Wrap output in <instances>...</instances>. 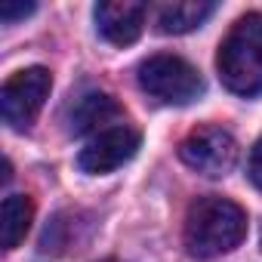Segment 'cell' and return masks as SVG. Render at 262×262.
Wrapping results in <instances>:
<instances>
[{"instance_id": "3", "label": "cell", "mask_w": 262, "mask_h": 262, "mask_svg": "<svg viewBox=\"0 0 262 262\" xmlns=\"http://www.w3.org/2000/svg\"><path fill=\"white\" fill-rule=\"evenodd\" d=\"M139 86L158 102L188 105L191 99L201 96L204 80H201L198 68L191 62H185L182 56L161 53V56H151L139 65Z\"/></svg>"}, {"instance_id": "7", "label": "cell", "mask_w": 262, "mask_h": 262, "mask_svg": "<svg viewBox=\"0 0 262 262\" xmlns=\"http://www.w3.org/2000/svg\"><path fill=\"white\" fill-rule=\"evenodd\" d=\"M99 34L114 47L136 43L145 28V4L136 0H102L93 10Z\"/></svg>"}, {"instance_id": "10", "label": "cell", "mask_w": 262, "mask_h": 262, "mask_svg": "<svg viewBox=\"0 0 262 262\" xmlns=\"http://www.w3.org/2000/svg\"><path fill=\"white\" fill-rule=\"evenodd\" d=\"M34 219V201L28 194H10L4 201V216H0V237H4V250H16Z\"/></svg>"}, {"instance_id": "2", "label": "cell", "mask_w": 262, "mask_h": 262, "mask_svg": "<svg viewBox=\"0 0 262 262\" xmlns=\"http://www.w3.org/2000/svg\"><path fill=\"white\" fill-rule=\"evenodd\" d=\"M216 68L234 96H262V13H247L231 25L219 43Z\"/></svg>"}, {"instance_id": "9", "label": "cell", "mask_w": 262, "mask_h": 262, "mask_svg": "<svg viewBox=\"0 0 262 262\" xmlns=\"http://www.w3.org/2000/svg\"><path fill=\"white\" fill-rule=\"evenodd\" d=\"M216 4L210 0H173L155 10V25L161 34H188L213 16Z\"/></svg>"}, {"instance_id": "13", "label": "cell", "mask_w": 262, "mask_h": 262, "mask_svg": "<svg viewBox=\"0 0 262 262\" xmlns=\"http://www.w3.org/2000/svg\"><path fill=\"white\" fill-rule=\"evenodd\" d=\"M105 262H117V259H105Z\"/></svg>"}, {"instance_id": "12", "label": "cell", "mask_w": 262, "mask_h": 262, "mask_svg": "<svg viewBox=\"0 0 262 262\" xmlns=\"http://www.w3.org/2000/svg\"><path fill=\"white\" fill-rule=\"evenodd\" d=\"M250 182L262 191V139L253 145V151H250Z\"/></svg>"}, {"instance_id": "8", "label": "cell", "mask_w": 262, "mask_h": 262, "mask_svg": "<svg viewBox=\"0 0 262 262\" xmlns=\"http://www.w3.org/2000/svg\"><path fill=\"white\" fill-rule=\"evenodd\" d=\"M123 120V108L108 96V93H86L74 102L71 117H68V129L74 136H90V133H105V129L120 126Z\"/></svg>"}, {"instance_id": "6", "label": "cell", "mask_w": 262, "mask_h": 262, "mask_svg": "<svg viewBox=\"0 0 262 262\" xmlns=\"http://www.w3.org/2000/svg\"><path fill=\"white\" fill-rule=\"evenodd\" d=\"M139 142H142L139 129L120 123V126H114V129H105V133L93 136V139L80 148L77 167H80L83 173H93V176L114 173L117 167H123L129 158L139 151Z\"/></svg>"}, {"instance_id": "4", "label": "cell", "mask_w": 262, "mask_h": 262, "mask_svg": "<svg viewBox=\"0 0 262 262\" xmlns=\"http://www.w3.org/2000/svg\"><path fill=\"white\" fill-rule=\"evenodd\" d=\"M50 90H53V74L40 65L13 74L4 83V90H0V114H4V123L13 129H28L37 120Z\"/></svg>"}, {"instance_id": "5", "label": "cell", "mask_w": 262, "mask_h": 262, "mask_svg": "<svg viewBox=\"0 0 262 262\" xmlns=\"http://www.w3.org/2000/svg\"><path fill=\"white\" fill-rule=\"evenodd\" d=\"M179 158L194 173L216 179V176H225V173L234 170V164H237V142H234V136L228 133V129L204 123V126L191 129V133L182 139Z\"/></svg>"}, {"instance_id": "11", "label": "cell", "mask_w": 262, "mask_h": 262, "mask_svg": "<svg viewBox=\"0 0 262 262\" xmlns=\"http://www.w3.org/2000/svg\"><path fill=\"white\" fill-rule=\"evenodd\" d=\"M31 13H34V4H4V7H0V19H4L7 25L25 19V16H31Z\"/></svg>"}, {"instance_id": "1", "label": "cell", "mask_w": 262, "mask_h": 262, "mask_svg": "<svg viewBox=\"0 0 262 262\" xmlns=\"http://www.w3.org/2000/svg\"><path fill=\"white\" fill-rule=\"evenodd\" d=\"M247 237V213L219 194L198 198L185 216V250L194 259H216L231 253Z\"/></svg>"}]
</instances>
